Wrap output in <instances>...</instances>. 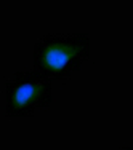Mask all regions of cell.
Masks as SVG:
<instances>
[{"mask_svg":"<svg viewBox=\"0 0 133 150\" xmlns=\"http://www.w3.org/2000/svg\"><path fill=\"white\" fill-rule=\"evenodd\" d=\"M92 58L87 32L48 34L34 45V70L48 80H66Z\"/></svg>","mask_w":133,"mask_h":150,"instance_id":"6da1fadb","label":"cell"},{"mask_svg":"<svg viewBox=\"0 0 133 150\" xmlns=\"http://www.w3.org/2000/svg\"><path fill=\"white\" fill-rule=\"evenodd\" d=\"M53 102V81L35 70H18L6 81L5 115L10 118L31 117L37 109Z\"/></svg>","mask_w":133,"mask_h":150,"instance_id":"7a4b0ae2","label":"cell"},{"mask_svg":"<svg viewBox=\"0 0 133 150\" xmlns=\"http://www.w3.org/2000/svg\"><path fill=\"white\" fill-rule=\"evenodd\" d=\"M119 150H133V147L130 145V147H124V149H119Z\"/></svg>","mask_w":133,"mask_h":150,"instance_id":"3957f363","label":"cell"}]
</instances>
